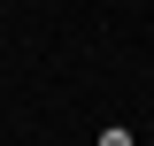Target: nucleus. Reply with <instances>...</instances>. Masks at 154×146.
Segmentation results:
<instances>
[{"label":"nucleus","mask_w":154,"mask_h":146,"mask_svg":"<svg viewBox=\"0 0 154 146\" xmlns=\"http://www.w3.org/2000/svg\"><path fill=\"white\" fill-rule=\"evenodd\" d=\"M100 146H131V131H123V123H108V131H100Z\"/></svg>","instance_id":"1"}]
</instances>
